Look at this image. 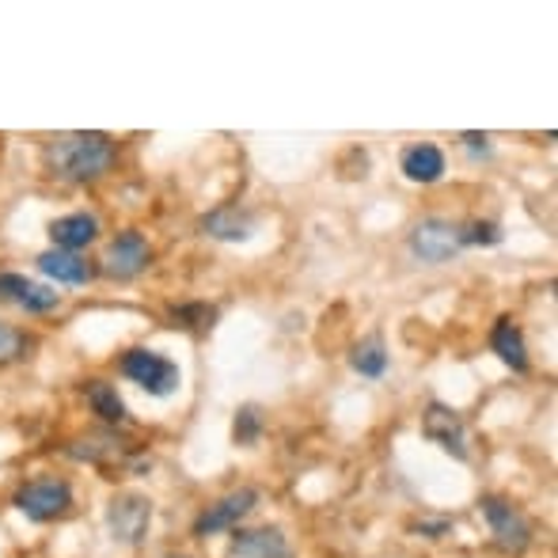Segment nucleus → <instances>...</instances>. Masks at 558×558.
<instances>
[{"instance_id": "13", "label": "nucleus", "mask_w": 558, "mask_h": 558, "mask_svg": "<svg viewBox=\"0 0 558 558\" xmlns=\"http://www.w3.org/2000/svg\"><path fill=\"white\" fill-rule=\"evenodd\" d=\"M38 270L46 274V278L61 281V286H88L92 278H96V266L88 263V258L73 255V251H46V255H38Z\"/></svg>"}, {"instance_id": "14", "label": "nucleus", "mask_w": 558, "mask_h": 558, "mask_svg": "<svg viewBox=\"0 0 558 558\" xmlns=\"http://www.w3.org/2000/svg\"><path fill=\"white\" fill-rule=\"evenodd\" d=\"M99 235V221L92 214H69V217H58V221L50 225V240L58 251H81L88 247L92 240Z\"/></svg>"}, {"instance_id": "15", "label": "nucleus", "mask_w": 558, "mask_h": 558, "mask_svg": "<svg viewBox=\"0 0 558 558\" xmlns=\"http://www.w3.org/2000/svg\"><path fill=\"white\" fill-rule=\"evenodd\" d=\"M490 350L498 353V357L506 361L509 368H517V373H524V368H529V345H524L521 327H517L509 316L494 324V331H490Z\"/></svg>"}, {"instance_id": "23", "label": "nucleus", "mask_w": 558, "mask_h": 558, "mask_svg": "<svg viewBox=\"0 0 558 558\" xmlns=\"http://www.w3.org/2000/svg\"><path fill=\"white\" fill-rule=\"evenodd\" d=\"M27 350H31L27 335L15 331V327H8V324H0V368L12 365V361H20V357H27Z\"/></svg>"}, {"instance_id": "19", "label": "nucleus", "mask_w": 558, "mask_h": 558, "mask_svg": "<svg viewBox=\"0 0 558 558\" xmlns=\"http://www.w3.org/2000/svg\"><path fill=\"white\" fill-rule=\"evenodd\" d=\"M217 319L214 304H183V308H171V327H183V331H209Z\"/></svg>"}, {"instance_id": "24", "label": "nucleus", "mask_w": 558, "mask_h": 558, "mask_svg": "<svg viewBox=\"0 0 558 558\" xmlns=\"http://www.w3.org/2000/svg\"><path fill=\"white\" fill-rule=\"evenodd\" d=\"M411 532H418V536H426V539H441L452 532V521H445V517L441 521H414Z\"/></svg>"}, {"instance_id": "22", "label": "nucleus", "mask_w": 558, "mask_h": 558, "mask_svg": "<svg viewBox=\"0 0 558 558\" xmlns=\"http://www.w3.org/2000/svg\"><path fill=\"white\" fill-rule=\"evenodd\" d=\"M463 247H498L501 243V228L494 221H471L460 228Z\"/></svg>"}, {"instance_id": "25", "label": "nucleus", "mask_w": 558, "mask_h": 558, "mask_svg": "<svg viewBox=\"0 0 558 558\" xmlns=\"http://www.w3.org/2000/svg\"><path fill=\"white\" fill-rule=\"evenodd\" d=\"M486 141H490L486 133H463V145H468L471 153H486V148H490Z\"/></svg>"}, {"instance_id": "2", "label": "nucleus", "mask_w": 558, "mask_h": 558, "mask_svg": "<svg viewBox=\"0 0 558 558\" xmlns=\"http://www.w3.org/2000/svg\"><path fill=\"white\" fill-rule=\"evenodd\" d=\"M15 509H20L27 521L50 524L58 517H65L73 509V486L65 478H31L15 490Z\"/></svg>"}, {"instance_id": "21", "label": "nucleus", "mask_w": 558, "mask_h": 558, "mask_svg": "<svg viewBox=\"0 0 558 558\" xmlns=\"http://www.w3.org/2000/svg\"><path fill=\"white\" fill-rule=\"evenodd\" d=\"M69 452H73L76 460L107 463V460H118V456H122V441H114V437H88V441H76Z\"/></svg>"}, {"instance_id": "5", "label": "nucleus", "mask_w": 558, "mask_h": 558, "mask_svg": "<svg viewBox=\"0 0 558 558\" xmlns=\"http://www.w3.org/2000/svg\"><path fill=\"white\" fill-rule=\"evenodd\" d=\"M107 529H111L118 544L137 547L148 536V529H153V501L133 490L114 494L111 506H107Z\"/></svg>"}, {"instance_id": "7", "label": "nucleus", "mask_w": 558, "mask_h": 558, "mask_svg": "<svg viewBox=\"0 0 558 558\" xmlns=\"http://www.w3.org/2000/svg\"><path fill=\"white\" fill-rule=\"evenodd\" d=\"M422 437L434 445H441L452 460H468V426L463 418L445 403H429L426 414H422Z\"/></svg>"}, {"instance_id": "6", "label": "nucleus", "mask_w": 558, "mask_h": 558, "mask_svg": "<svg viewBox=\"0 0 558 558\" xmlns=\"http://www.w3.org/2000/svg\"><path fill=\"white\" fill-rule=\"evenodd\" d=\"M411 251L422 258V263H448L463 251V240H460V225L452 221H441V217H429V221L414 225L411 232Z\"/></svg>"}, {"instance_id": "4", "label": "nucleus", "mask_w": 558, "mask_h": 558, "mask_svg": "<svg viewBox=\"0 0 558 558\" xmlns=\"http://www.w3.org/2000/svg\"><path fill=\"white\" fill-rule=\"evenodd\" d=\"M122 376H130L137 388H145L148 396H156V399L175 396V388H179V365L156 350H130L125 353Z\"/></svg>"}, {"instance_id": "9", "label": "nucleus", "mask_w": 558, "mask_h": 558, "mask_svg": "<svg viewBox=\"0 0 558 558\" xmlns=\"http://www.w3.org/2000/svg\"><path fill=\"white\" fill-rule=\"evenodd\" d=\"M148 258H153V247H148V240L141 232H122L111 240V247H107V258H104V274L114 281H133L141 270L148 266Z\"/></svg>"}, {"instance_id": "20", "label": "nucleus", "mask_w": 558, "mask_h": 558, "mask_svg": "<svg viewBox=\"0 0 558 558\" xmlns=\"http://www.w3.org/2000/svg\"><path fill=\"white\" fill-rule=\"evenodd\" d=\"M263 429H266L263 411H258V407H240V414H235V422H232V437H235V445H243V448L258 445V437H263Z\"/></svg>"}, {"instance_id": "10", "label": "nucleus", "mask_w": 558, "mask_h": 558, "mask_svg": "<svg viewBox=\"0 0 558 558\" xmlns=\"http://www.w3.org/2000/svg\"><path fill=\"white\" fill-rule=\"evenodd\" d=\"M0 301L15 304V308L31 312V316H43L61 304V293H53L50 286H38V281L23 278V274H0Z\"/></svg>"}, {"instance_id": "3", "label": "nucleus", "mask_w": 558, "mask_h": 558, "mask_svg": "<svg viewBox=\"0 0 558 558\" xmlns=\"http://www.w3.org/2000/svg\"><path fill=\"white\" fill-rule=\"evenodd\" d=\"M478 506H483V517H486V524H490V536L501 551H509V555L529 551L532 547V521L513 506V501L498 498V494H486Z\"/></svg>"}, {"instance_id": "18", "label": "nucleus", "mask_w": 558, "mask_h": 558, "mask_svg": "<svg viewBox=\"0 0 558 558\" xmlns=\"http://www.w3.org/2000/svg\"><path fill=\"white\" fill-rule=\"evenodd\" d=\"M350 365H353V373L376 380V376L388 373V350H384V342L376 335L373 338H361V342L350 350Z\"/></svg>"}, {"instance_id": "11", "label": "nucleus", "mask_w": 558, "mask_h": 558, "mask_svg": "<svg viewBox=\"0 0 558 558\" xmlns=\"http://www.w3.org/2000/svg\"><path fill=\"white\" fill-rule=\"evenodd\" d=\"M255 214H247V209L240 206H221V209H209L206 217L198 221V228L206 235H214V240H225V243H243L255 235Z\"/></svg>"}, {"instance_id": "8", "label": "nucleus", "mask_w": 558, "mask_h": 558, "mask_svg": "<svg viewBox=\"0 0 558 558\" xmlns=\"http://www.w3.org/2000/svg\"><path fill=\"white\" fill-rule=\"evenodd\" d=\"M255 506H258V490H251V486L225 494V498L217 501V506H209L206 513H202L198 521H194V536L209 539V536H217V532L235 529V524H240L243 517H247Z\"/></svg>"}, {"instance_id": "17", "label": "nucleus", "mask_w": 558, "mask_h": 558, "mask_svg": "<svg viewBox=\"0 0 558 558\" xmlns=\"http://www.w3.org/2000/svg\"><path fill=\"white\" fill-rule=\"evenodd\" d=\"M84 396H88V407L99 414V418L107 422V426H122V422H130V411H125V399L118 396L114 384H107V380H88V384H84Z\"/></svg>"}, {"instance_id": "16", "label": "nucleus", "mask_w": 558, "mask_h": 558, "mask_svg": "<svg viewBox=\"0 0 558 558\" xmlns=\"http://www.w3.org/2000/svg\"><path fill=\"white\" fill-rule=\"evenodd\" d=\"M403 175L411 183H437L445 175V153L437 145H414L403 153Z\"/></svg>"}, {"instance_id": "1", "label": "nucleus", "mask_w": 558, "mask_h": 558, "mask_svg": "<svg viewBox=\"0 0 558 558\" xmlns=\"http://www.w3.org/2000/svg\"><path fill=\"white\" fill-rule=\"evenodd\" d=\"M114 141L107 133H61L46 145V163L65 183H96L114 168Z\"/></svg>"}, {"instance_id": "12", "label": "nucleus", "mask_w": 558, "mask_h": 558, "mask_svg": "<svg viewBox=\"0 0 558 558\" xmlns=\"http://www.w3.org/2000/svg\"><path fill=\"white\" fill-rule=\"evenodd\" d=\"M232 558H293V551L281 529H247L235 532Z\"/></svg>"}]
</instances>
